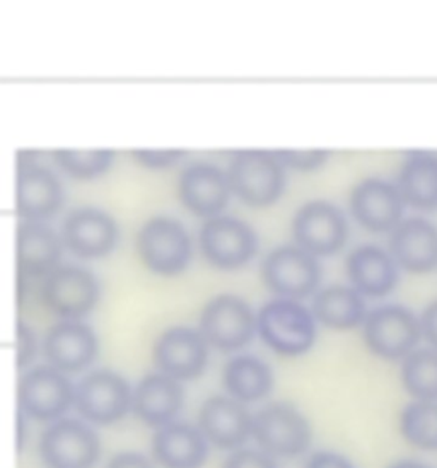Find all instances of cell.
Returning a JSON list of instances; mask_svg holds the SVG:
<instances>
[{"label":"cell","mask_w":437,"mask_h":468,"mask_svg":"<svg viewBox=\"0 0 437 468\" xmlns=\"http://www.w3.org/2000/svg\"><path fill=\"white\" fill-rule=\"evenodd\" d=\"M314 314L296 300L269 301L257 316V330L272 351L296 357L308 352L316 340Z\"/></svg>","instance_id":"cell-1"},{"label":"cell","mask_w":437,"mask_h":468,"mask_svg":"<svg viewBox=\"0 0 437 468\" xmlns=\"http://www.w3.org/2000/svg\"><path fill=\"white\" fill-rule=\"evenodd\" d=\"M228 178L231 192L250 207H267L282 196L283 165L275 153L248 149L232 156Z\"/></svg>","instance_id":"cell-2"},{"label":"cell","mask_w":437,"mask_h":468,"mask_svg":"<svg viewBox=\"0 0 437 468\" xmlns=\"http://www.w3.org/2000/svg\"><path fill=\"white\" fill-rule=\"evenodd\" d=\"M364 342L374 356L386 361L405 359L422 337L421 318L400 304L379 306L366 316Z\"/></svg>","instance_id":"cell-3"},{"label":"cell","mask_w":437,"mask_h":468,"mask_svg":"<svg viewBox=\"0 0 437 468\" xmlns=\"http://www.w3.org/2000/svg\"><path fill=\"white\" fill-rule=\"evenodd\" d=\"M253 438L271 456L296 458L308 450L313 432L308 419L293 403L275 402L253 417Z\"/></svg>","instance_id":"cell-4"},{"label":"cell","mask_w":437,"mask_h":468,"mask_svg":"<svg viewBox=\"0 0 437 468\" xmlns=\"http://www.w3.org/2000/svg\"><path fill=\"white\" fill-rule=\"evenodd\" d=\"M137 251L151 272L173 277L188 267L192 259V241L176 219L153 218L137 234Z\"/></svg>","instance_id":"cell-5"},{"label":"cell","mask_w":437,"mask_h":468,"mask_svg":"<svg viewBox=\"0 0 437 468\" xmlns=\"http://www.w3.org/2000/svg\"><path fill=\"white\" fill-rule=\"evenodd\" d=\"M47 310L64 320H79L94 310L100 300V284L88 269L60 265L48 273L39 287Z\"/></svg>","instance_id":"cell-6"},{"label":"cell","mask_w":437,"mask_h":468,"mask_svg":"<svg viewBox=\"0 0 437 468\" xmlns=\"http://www.w3.org/2000/svg\"><path fill=\"white\" fill-rule=\"evenodd\" d=\"M76 400V388L62 371L53 366H37L17 383L19 412L35 420H57Z\"/></svg>","instance_id":"cell-7"},{"label":"cell","mask_w":437,"mask_h":468,"mask_svg":"<svg viewBox=\"0 0 437 468\" xmlns=\"http://www.w3.org/2000/svg\"><path fill=\"white\" fill-rule=\"evenodd\" d=\"M133 395L129 381L110 369H96L76 387L79 414L96 426H110L127 416Z\"/></svg>","instance_id":"cell-8"},{"label":"cell","mask_w":437,"mask_h":468,"mask_svg":"<svg viewBox=\"0 0 437 468\" xmlns=\"http://www.w3.org/2000/svg\"><path fill=\"white\" fill-rule=\"evenodd\" d=\"M101 455L96 431L76 419L57 420L39 440V456L50 468H92Z\"/></svg>","instance_id":"cell-9"},{"label":"cell","mask_w":437,"mask_h":468,"mask_svg":"<svg viewBox=\"0 0 437 468\" xmlns=\"http://www.w3.org/2000/svg\"><path fill=\"white\" fill-rule=\"evenodd\" d=\"M263 282L272 292L285 300H303L320 284L322 271L314 259L301 247L275 248L261 265Z\"/></svg>","instance_id":"cell-10"},{"label":"cell","mask_w":437,"mask_h":468,"mask_svg":"<svg viewBox=\"0 0 437 468\" xmlns=\"http://www.w3.org/2000/svg\"><path fill=\"white\" fill-rule=\"evenodd\" d=\"M257 322L245 300L234 294H220L208 301L200 314V334L218 351L245 347L253 338Z\"/></svg>","instance_id":"cell-11"},{"label":"cell","mask_w":437,"mask_h":468,"mask_svg":"<svg viewBox=\"0 0 437 468\" xmlns=\"http://www.w3.org/2000/svg\"><path fill=\"white\" fill-rule=\"evenodd\" d=\"M200 248L210 265L232 271L253 259L257 253V234L245 221L216 216L200 228Z\"/></svg>","instance_id":"cell-12"},{"label":"cell","mask_w":437,"mask_h":468,"mask_svg":"<svg viewBox=\"0 0 437 468\" xmlns=\"http://www.w3.org/2000/svg\"><path fill=\"white\" fill-rule=\"evenodd\" d=\"M347 221L342 210L326 200H313L299 208L293 219L297 247L311 255H334L347 241Z\"/></svg>","instance_id":"cell-13"},{"label":"cell","mask_w":437,"mask_h":468,"mask_svg":"<svg viewBox=\"0 0 437 468\" xmlns=\"http://www.w3.org/2000/svg\"><path fill=\"white\" fill-rule=\"evenodd\" d=\"M207 357L208 342L188 326H173L163 332L153 349L155 367L178 381L200 377L206 371Z\"/></svg>","instance_id":"cell-14"},{"label":"cell","mask_w":437,"mask_h":468,"mask_svg":"<svg viewBox=\"0 0 437 468\" xmlns=\"http://www.w3.org/2000/svg\"><path fill=\"white\" fill-rule=\"evenodd\" d=\"M350 208L362 228L373 233H388L403 221L405 200L399 185L381 178H366L354 186Z\"/></svg>","instance_id":"cell-15"},{"label":"cell","mask_w":437,"mask_h":468,"mask_svg":"<svg viewBox=\"0 0 437 468\" xmlns=\"http://www.w3.org/2000/svg\"><path fill=\"white\" fill-rule=\"evenodd\" d=\"M116 239L115 219L101 208L78 207L65 216L62 243L76 257H104L115 248Z\"/></svg>","instance_id":"cell-16"},{"label":"cell","mask_w":437,"mask_h":468,"mask_svg":"<svg viewBox=\"0 0 437 468\" xmlns=\"http://www.w3.org/2000/svg\"><path fill=\"white\" fill-rule=\"evenodd\" d=\"M98 349L94 330L79 320L55 324L43 340L45 359L65 375L84 371L96 359Z\"/></svg>","instance_id":"cell-17"},{"label":"cell","mask_w":437,"mask_h":468,"mask_svg":"<svg viewBox=\"0 0 437 468\" xmlns=\"http://www.w3.org/2000/svg\"><path fill=\"white\" fill-rule=\"evenodd\" d=\"M198 428L207 441L220 450H232L241 446L253 436V417L245 403L232 397H210L202 403L198 412Z\"/></svg>","instance_id":"cell-18"},{"label":"cell","mask_w":437,"mask_h":468,"mask_svg":"<svg viewBox=\"0 0 437 468\" xmlns=\"http://www.w3.org/2000/svg\"><path fill=\"white\" fill-rule=\"evenodd\" d=\"M178 196L193 214L216 218L231 196L228 173L210 163H193L180 173Z\"/></svg>","instance_id":"cell-19"},{"label":"cell","mask_w":437,"mask_h":468,"mask_svg":"<svg viewBox=\"0 0 437 468\" xmlns=\"http://www.w3.org/2000/svg\"><path fill=\"white\" fill-rule=\"evenodd\" d=\"M62 202V185L53 171L37 163L17 168L16 210L21 218L27 221H45L60 210Z\"/></svg>","instance_id":"cell-20"},{"label":"cell","mask_w":437,"mask_h":468,"mask_svg":"<svg viewBox=\"0 0 437 468\" xmlns=\"http://www.w3.org/2000/svg\"><path fill=\"white\" fill-rule=\"evenodd\" d=\"M185 391L178 379L163 373L147 375L133 391V414L149 428H165L180 414Z\"/></svg>","instance_id":"cell-21"},{"label":"cell","mask_w":437,"mask_h":468,"mask_svg":"<svg viewBox=\"0 0 437 468\" xmlns=\"http://www.w3.org/2000/svg\"><path fill=\"white\" fill-rule=\"evenodd\" d=\"M62 257V241L43 222H21L16 231L17 271L23 277H47Z\"/></svg>","instance_id":"cell-22"},{"label":"cell","mask_w":437,"mask_h":468,"mask_svg":"<svg viewBox=\"0 0 437 468\" xmlns=\"http://www.w3.org/2000/svg\"><path fill=\"white\" fill-rule=\"evenodd\" d=\"M389 248L405 271L429 272L437 267V228L424 218L405 219L391 231Z\"/></svg>","instance_id":"cell-23"},{"label":"cell","mask_w":437,"mask_h":468,"mask_svg":"<svg viewBox=\"0 0 437 468\" xmlns=\"http://www.w3.org/2000/svg\"><path fill=\"white\" fill-rule=\"evenodd\" d=\"M207 442L200 428L171 422L155 431L153 455L163 468H202L208 455Z\"/></svg>","instance_id":"cell-24"},{"label":"cell","mask_w":437,"mask_h":468,"mask_svg":"<svg viewBox=\"0 0 437 468\" xmlns=\"http://www.w3.org/2000/svg\"><path fill=\"white\" fill-rule=\"evenodd\" d=\"M347 275L354 289L369 298L389 294L399 282L397 261L376 245H362L350 251Z\"/></svg>","instance_id":"cell-25"},{"label":"cell","mask_w":437,"mask_h":468,"mask_svg":"<svg viewBox=\"0 0 437 468\" xmlns=\"http://www.w3.org/2000/svg\"><path fill=\"white\" fill-rule=\"evenodd\" d=\"M400 194L405 204L419 210H437V156L409 153L399 173Z\"/></svg>","instance_id":"cell-26"},{"label":"cell","mask_w":437,"mask_h":468,"mask_svg":"<svg viewBox=\"0 0 437 468\" xmlns=\"http://www.w3.org/2000/svg\"><path fill=\"white\" fill-rule=\"evenodd\" d=\"M313 314L323 325L334 330H350L366 322V303L354 287L330 286L313 300Z\"/></svg>","instance_id":"cell-27"},{"label":"cell","mask_w":437,"mask_h":468,"mask_svg":"<svg viewBox=\"0 0 437 468\" xmlns=\"http://www.w3.org/2000/svg\"><path fill=\"white\" fill-rule=\"evenodd\" d=\"M224 387L238 402H258L273 388V373L255 356H238L224 367Z\"/></svg>","instance_id":"cell-28"},{"label":"cell","mask_w":437,"mask_h":468,"mask_svg":"<svg viewBox=\"0 0 437 468\" xmlns=\"http://www.w3.org/2000/svg\"><path fill=\"white\" fill-rule=\"evenodd\" d=\"M401 383L415 400L437 402V349H415L403 359Z\"/></svg>","instance_id":"cell-29"},{"label":"cell","mask_w":437,"mask_h":468,"mask_svg":"<svg viewBox=\"0 0 437 468\" xmlns=\"http://www.w3.org/2000/svg\"><path fill=\"white\" fill-rule=\"evenodd\" d=\"M400 431L405 441L425 452L437 450V402L415 400L400 416Z\"/></svg>","instance_id":"cell-30"},{"label":"cell","mask_w":437,"mask_h":468,"mask_svg":"<svg viewBox=\"0 0 437 468\" xmlns=\"http://www.w3.org/2000/svg\"><path fill=\"white\" fill-rule=\"evenodd\" d=\"M115 153L110 149H59L53 153L55 163L64 169L65 173L78 180H92L112 166Z\"/></svg>","instance_id":"cell-31"},{"label":"cell","mask_w":437,"mask_h":468,"mask_svg":"<svg viewBox=\"0 0 437 468\" xmlns=\"http://www.w3.org/2000/svg\"><path fill=\"white\" fill-rule=\"evenodd\" d=\"M328 151L323 149H309V151H293V149H282L275 151V156L287 168L296 169V171H313L322 166L323 163L328 159Z\"/></svg>","instance_id":"cell-32"},{"label":"cell","mask_w":437,"mask_h":468,"mask_svg":"<svg viewBox=\"0 0 437 468\" xmlns=\"http://www.w3.org/2000/svg\"><path fill=\"white\" fill-rule=\"evenodd\" d=\"M222 468H279L273 456L258 450H238L234 452Z\"/></svg>","instance_id":"cell-33"},{"label":"cell","mask_w":437,"mask_h":468,"mask_svg":"<svg viewBox=\"0 0 437 468\" xmlns=\"http://www.w3.org/2000/svg\"><path fill=\"white\" fill-rule=\"evenodd\" d=\"M135 161L149 169H166L173 166L176 161L185 156V151L169 149V151H149V149H137L132 153Z\"/></svg>","instance_id":"cell-34"},{"label":"cell","mask_w":437,"mask_h":468,"mask_svg":"<svg viewBox=\"0 0 437 468\" xmlns=\"http://www.w3.org/2000/svg\"><path fill=\"white\" fill-rule=\"evenodd\" d=\"M37 351L35 334L23 322H17V366L25 367L31 363Z\"/></svg>","instance_id":"cell-35"},{"label":"cell","mask_w":437,"mask_h":468,"mask_svg":"<svg viewBox=\"0 0 437 468\" xmlns=\"http://www.w3.org/2000/svg\"><path fill=\"white\" fill-rule=\"evenodd\" d=\"M304 468H356L352 462L340 453L318 452L309 458Z\"/></svg>","instance_id":"cell-36"},{"label":"cell","mask_w":437,"mask_h":468,"mask_svg":"<svg viewBox=\"0 0 437 468\" xmlns=\"http://www.w3.org/2000/svg\"><path fill=\"white\" fill-rule=\"evenodd\" d=\"M106 468H155L151 460L142 453L135 452H123V453H116Z\"/></svg>","instance_id":"cell-37"},{"label":"cell","mask_w":437,"mask_h":468,"mask_svg":"<svg viewBox=\"0 0 437 468\" xmlns=\"http://www.w3.org/2000/svg\"><path fill=\"white\" fill-rule=\"evenodd\" d=\"M421 325H422V335L427 338L431 347L437 349V300L425 308L421 316Z\"/></svg>","instance_id":"cell-38"},{"label":"cell","mask_w":437,"mask_h":468,"mask_svg":"<svg viewBox=\"0 0 437 468\" xmlns=\"http://www.w3.org/2000/svg\"><path fill=\"white\" fill-rule=\"evenodd\" d=\"M388 468H431L429 465H425L422 462H415V460H401V462H397V463H393L391 467Z\"/></svg>","instance_id":"cell-39"},{"label":"cell","mask_w":437,"mask_h":468,"mask_svg":"<svg viewBox=\"0 0 437 468\" xmlns=\"http://www.w3.org/2000/svg\"><path fill=\"white\" fill-rule=\"evenodd\" d=\"M17 450L21 452V448H23V442H25V436H23V432H25V414L23 412H19V419H17Z\"/></svg>","instance_id":"cell-40"}]
</instances>
